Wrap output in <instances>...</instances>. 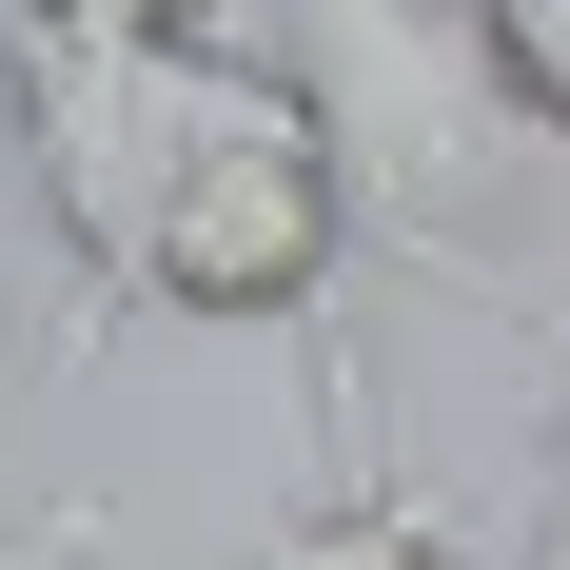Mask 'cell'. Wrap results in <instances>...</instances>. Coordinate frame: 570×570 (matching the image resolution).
Returning <instances> with one entry per match:
<instances>
[{"label":"cell","instance_id":"obj_1","mask_svg":"<svg viewBox=\"0 0 570 570\" xmlns=\"http://www.w3.org/2000/svg\"><path fill=\"white\" fill-rule=\"evenodd\" d=\"M276 79L315 99V138H335L374 256L453 276L472 315H531V276H512V177L551 158V118L512 99V59H492L472 0H276Z\"/></svg>","mask_w":570,"mask_h":570},{"label":"cell","instance_id":"obj_2","mask_svg":"<svg viewBox=\"0 0 570 570\" xmlns=\"http://www.w3.org/2000/svg\"><path fill=\"white\" fill-rule=\"evenodd\" d=\"M217 99H236L217 40H99V20L0 0V118H20V177H40L79 295H138V256H158V217H177V177H197V138H217Z\"/></svg>","mask_w":570,"mask_h":570},{"label":"cell","instance_id":"obj_3","mask_svg":"<svg viewBox=\"0 0 570 570\" xmlns=\"http://www.w3.org/2000/svg\"><path fill=\"white\" fill-rule=\"evenodd\" d=\"M354 177H335V138H315V99H295L276 59H236V99H217V138H197V177H177V217H158V256H138V295L158 315H217V335H256V315H315V295L354 276Z\"/></svg>","mask_w":570,"mask_h":570},{"label":"cell","instance_id":"obj_4","mask_svg":"<svg viewBox=\"0 0 570 570\" xmlns=\"http://www.w3.org/2000/svg\"><path fill=\"white\" fill-rule=\"evenodd\" d=\"M236 570H472V551H453V531H433V512L394 492V453H374V413H354V492H335V512H295V531H256Z\"/></svg>","mask_w":570,"mask_h":570},{"label":"cell","instance_id":"obj_5","mask_svg":"<svg viewBox=\"0 0 570 570\" xmlns=\"http://www.w3.org/2000/svg\"><path fill=\"white\" fill-rule=\"evenodd\" d=\"M492 20V59H512V99L551 118V158H570V0H472Z\"/></svg>","mask_w":570,"mask_h":570},{"label":"cell","instance_id":"obj_6","mask_svg":"<svg viewBox=\"0 0 570 570\" xmlns=\"http://www.w3.org/2000/svg\"><path fill=\"white\" fill-rule=\"evenodd\" d=\"M40 20H99V40H217L236 0H40Z\"/></svg>","mask_w":570,"mask_h":570},{"label":"cell","instance_id":"obj_7","mask_svg":"<svg viewBox=\"0 0 570 570\" xmlns=\"http://www.w3.org/2000/svg\"><path fill=\"white\" fill-rule=\"evenodd\" d=\"M0 570H99V512H0Z\"/></svg>","mask_w":570,"mask_h":570},{"label":"cell","instance_id":"obj_8","mask_svg":"<svg viewBox=\"0 0 570 570\" xmlns=\"http://www.w3.org/2000/svg\"><path fill=\"white\" fill-rule=\"evenodd\" d=\"M531 570H570V394H551V531H531Z\"/></svg>","mask_w":570,"mask_h":570}]
</instances>
